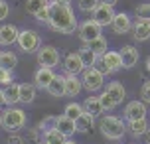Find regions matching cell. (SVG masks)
Masks as SVG:
<instances>
[{"mask_svg":"<svg viewBox=\"0 0 150 144\" xmlns=\"http://www.w3.org/2000/svg\"><path fill=\"white\" fill-rule=\"evenodd\" d=\"M148 128L150 126H148V121H146V119H138V121L128 122V132H130L132 136H144Z\"/></svg>","mask_w":150,"mask_h":144,"instance_id":"44dd1931","label":"cell"},{"mask_svg":"<svg viewBox=\"0 0 150 144\" xmlns=\"http://www.w3.org/2000/svg\"><path fill=\"white\" fill-rule=\"evenodd\" d=\"M10 83H14V77H12V69H4V67H0V85L8 87Z\"/></svg>","mask_w":150,"mask_h":144,"instance_id":"836d02e7","label":"cell"},{"mask_svg":"<svg viewBox=\"0 0 150 144\" xmlns=\"http://www.w3.org/2000/svg\"><path fill=\"white\" fill-rule=\"evenodd\" d=\"M8 101H6V93H4V89H0V107H6Z\"/></svg>","mask_w":150,"mask_h":144,"instance_id":"b9f144b4","label":"cell"},{"mask_svg":"<svg viewBox=\"0 0 150 144\" xmlns=\"http://www.w3.org/2000/svg\"><path fill=\"white\" fill-rule=\"evenodd\" d=\"M63 69H65V75H81L83 71H85V63H83L79 52H71L65 55Z\"/></svg>","mask_w":150,"mask_h":144,"instance_id":"ba28073f","label":"cell"},{"mask_svg":"<svg viewBox=\"0 0 150 144\" xmlns=\"http://www.w3.org/2000/svg\"><path fill=\"white\" fill-rule=\"evenodd\" d=\"M0 128H2V111H0Z\"/></svg>","mask_w":150,"mask_h":144,"instance_id":"c3c4849f","label":"cell"},{"mask_svg":"<svg viewBox=\"0 0 150 144\" xmlns=\"http://www.w3.org/2000/svg\"><path fill=\"white\" fill-rule=\"evenodd\" d=\"M99 4H101V0H77V6L81 12H95Z\"/></svg>","mask_w":150,"mask_h":144,"instance_id":"1f68e13d","label":"cell"},{"mask_svg":"<svg viewBox=\"0 0 150 144\" xmlns=\"http://www.w3.org/2000/svg\"><path fill=\"white\" fill-rule=\"evenodd\" d=\"M95 67H97L99 71L103 73V75H111V73H112V69L107 65L105 61H103V57H101V55H99V59H97V63H95Z\"/></svg>","mask_w":150,"mask_h":144,"instance_id":"74e56055","label":"cell"},{"mask_svg":"<svg viewBox=\"0 0 150 144\" xmlns=\"http://www.w3.org/2000/svg\"><path fill=\"white\" fill-rule=\"evenodd\" d=\"M45 6H50V0H26V12L32 16H38V12Z\"/></svg>","mask_w":150,"mask_h":144,"instance_id":"f1b7e54d","label":"cell"},{"mask_svg":"<svg viewBox=\"0 0 150 144\" xmlns=\"http://www.w3.org/2000/svg\"><path fill=\"white\" fill-rule=\"evenodd\" d=\"M125 119L128 122L138 121V119H146V103L144 101H130L125 107Z\"/></svg>","mask_w":150,"mask_h":144,"instance_id":"9c48e42d","label":"cell"},{"mask_svg":"<svg viewBox=\"0 0 150 144\" xmlns=\"http://www.w3.org/2000/svg\"><path fill=\"white\" fill-rule=\"evenodd\" d=\"M53 77H55V73H53L52 67H40L36 71V75H34L36 87H40V89H47V85L53 81Z\"/></svg>","mask_w":150,"mask_h":144,"instance_id":"9a60e30c","label":"cell"},{"mask_svg":"<svg viewBox=\"0 0 150 144\" xmlns=\"http://www.w3.org/2000/svg\"><path fill=\"white\" fill-rule=\"evenodd\" d=\"M83 109H85V113L93 114L95 119L97 116H101L103 114V103H101V97H87L85 101H83Z\"/></svg>","mask_w":150,"mask_h":144,"instance_id":"d6986e66","label":"cell"},{"mask_svg":"<svg viewBox=\"0 0 150 144\" xmlns=\"http://www.w3.org/2000/svg\"><path fill=\"white\" fill-rule=\"evenodd\" d=\"M61 61V55H59V49L53 46H44L38 49V63L40 67H57Z\"/></svg>","mask_w":150,"mask_h":144,"instance_id":"52a82bcc","label":"cell"},{"mask_svg":"<svg viewBox=\"0 0 150 144\" xmlns=\"http://www.w3.org/2000/svg\"><path fill=\"white\" fill-rule=\"evenodd\" d=\"M50 10H52V16H50V28L59 34H73L79 24H77V18H75L73 10L65 4H59V2H50Z\"/></svg>","mask_w":150,"mask_h":144,"instance_id":"6da1fadb","label":"cell"},{"mask_svg":"<svg viewBox=\"0 0 150 144\" xmlns=\"http://www.w3.org/2000/svg\"><path fill=\"white\" fill-rule=\"evenodd\" d=\"M26 113L18 107H8L6 111H2V128H6L8 132H18L26 126Z\"/></svg>","mask_w":150,"mask_h":144,"instance_id":"3957f363","label":"cell"},{"mask_svg":"<svg viewBox=\"0 0 150 144\" xmlns=\"http://www.w3.org/2000/svg\"><path fill=\"white\" fill-rule=\"evenodd\" d=\"M45 91L50 93L52 97H65V75H55L53 77V81L47 85V89Z\"/></svg>","mask_w":150,"mask_h":144,"instance_id":"ac0fdd59","label":"cell"},{"mask_svg":"<svg viewBox=\"0 0 150 144\" xmlns=\"http://www.w3.org/2000/svg\"><path fill=\"white\" fill-rule=\"evenodd\" d=\"M8 14H10V6H8V2H6V0H0V22L6 20Z\"/></svg>","mask_w":150,"mask_h":144,"instance_id":"ab89813d","label":"cell"},{"mask_svg":"<svg viewBox=\"0 0 150 144\" xmlns=\"http://www.w3.org/2000/svg\"><path fill=\"white\" fill-rule=\"evenodd\" d=\"M93 122H95V116L89 113H83L77 121H75V126H77V132H89L93 128Z\"/></svg>","mask_w":150,"mask_h":144,"instance_id":"cb8c5ba5","label":"cell"},{"mask_svg":"<svg viewBox=\"0 0 150 144\" xmlns=\"http://www.w3.org/2000/svg\"><path fill=\"white\" fill-rule=\"evenodd\" d=\"M136 16H138L140 20H150V2L138 4V6H136Z\"/></svg>","mask_w":150,"mask_h":144,"instance_id":"e575fe53","label":"cell"},{"mask_svg":"<svg viewBox=\"0 0 150 144\" xmlns=\"http://www.w3.org/2000/svg\"><path fill=\"white\" fill-rule=\"evenodd\" d=\"M83 89V81L77 75H65V95L67 97H77Z\"/></svg>","mask_w":150,"mask_h":144,"instance_id":"e0dca14e","label":"cell"},{"mask_svg":"<svg viewBox=\"0 0 150 144\" xmlns=\"http://www.w3.org/2000/svg\"><path fill=\"white\" fill-rule=\"evenodd\" d=\"M101 2H103V4H111V6L117 4V0H101Z\"/></svg>","mask_w":150,"mask_h":144,"instance_id":"ee69618b","label":"cell"},{"mask_svg":"<svg viewBox=\"0 0 150 144\" xmlns=\"http://www.w3.org/2000/svg\"><path fill=\"white\" fill-rule=\"evenodd\" d=\"M99 97H101V103H103V109H105V111H111V109H115V107H117L115 99H112L107 91L103 93V95H99Z\"/></svg>","mask_w":150,"mask_h":144,"instance_id":"d590c367","label":"cell"},{"mask_svg":"<svg viewBox=\"0 0 150 144\" xmlns=\"http://www.w3.org/2000/svg\"><path fill=\"white\" fill-rule=\"evenodd\" d=\"M55 128L59 130V132H63L67 138H71L77 132V126H75V121L73 119H69V116H65V114H61V116H57V124H55Z\"/></svg>","mask_w":150,"mask_h":144,"instance_id":"2e32d148","label":"cell"},{"mask_svg":"<svg viewBox=\"0 0 150 144\" xmlns=\"http://www.w3.org/2000/svg\"><path fill=\"white\" fill-rule=\"evenodd\" d=\"M4 93H6L8 107H14L16 103H22V101H20V85L18 83H10L6 89H4Z\"/></svg>","mask_w":150,"mask_h":144,"instance_id":"484cf974","label":"cell"},{"mask_svg":"<svg viewBox=\"0 0 150 144\" xmlns=\"http://www.w3.org/2000/svg\"><path fill=\"white\" fill-rule=\"evenodd\" d=\"M18 36H20V30L12 26V24H4L0 26V46H12V44H18Z\"/></svg>","mask_w":150,"mask_h":144,"instance_id":"7c38bea8","label":"cell"},{"mask_svg":"<svg viewBox=\"0 0 150 144\" xmlns=\"http://www.w3.org/2000/svg\"><path fill=\"white\" fill-rule=\"evenodd\" d=\"M105 91L115 99V103H117V105H120V103L125 101V97H127V89H125L122 83H119V81H111V83L107 85Z\"/></svg>","mask_w":150,"mask_h":144,"instance_id":"ffe728a7","label":"cell"},{"mask_svg":"<svg viewBox=\"0 0 150 144\" xmlns=\"http://www.w3.org/2000/svg\"><path fill=\"white\" fill-rule=\"evenodd\" d=\"M8 144H24V138L20 134H16V132H10V136H8Z\"/></svg>","mask_w":150,"mask_h":144,"instance_id":"60d3db41","label":"cell"},{"mask_svg":"<svg viewBox=\"0 0 150 144\" xmlns=\"http://www.w3.org/2000/svg\"><path fill=\"white\" fill-rule=\"evenodd\" d=\"M132 38L136 42H148L150 40V20H136V24H132Z\"/></svg>","mask_w":150,"mask_h":144,"instance_id":"4fadbf2b","label":"cell"},{"mask_svg":"<svg viewBox=\"0 0 150 144\" xmlns=\"http://www.w3.org/2000/svg\"><path fill=\"white\" fill-rule=\"evenodd\" d=\"M55 124H57V116H45V119H42V122H40V126L38 128L42 130V132H45V130H52L55 128Z\"/></svg>","mask_w":150,"mask_h":144,"instance_id":"d6a6232c","label":"cell"},{"mask_svg":"<svg viewBox=\"0 0 150 144\" xmlns=\"http://www.w3.org/2000/svg\"><path fill=\"white\" fill-rule=\"evenodd\" d=\"M111 28L115 34H127V32L132 30V22H130V16L125 14V12H119V14H115V18H112L111 22Z\"/></svg>","mask_w":150,"mask_h":144,"instance_id":"8fae6325","label":"cell"},{"mask_svg":"<svg viewBox=\"0 0 150 144\" xmlns=\"http://www.w3.org/2000/svg\"><path fill=\"white\" fill-rule=\"evenodd\" d=\"M55 2H59V4H65V6H69L73 0H55Z\"/></svg>","mask_w":150,"mask_h":144,"instance_id":"7bdbcfd3","label":"cell"},{"mask_svg":"<svg viewBox=\"0 0 150 144\" xmlns=\"http://www.w3.org/2000/svg\"><path fill=\"white\" fill-rule=\"evenodd\" d=\"M146 69H148V71H150V57H148V59H146Z\"/></svg>","mask_w":150,"mask_h":144,"instance_id":"7dc6e473","label":"cell"},{"mask_svg":"<svg viewBox=\"0 0 150 144\" xmlns=\"http://www.w3.org/2000/svg\"><path fill=\"white\" fill-rule=\"evenodd\" d=\"M140 97L144 103H150V81H144L142 89H140Z\"/></svg>","mask_w":150,"mask_h":144,"instance_id":"f35d334b","label":"cell"},{"mask_svg":"<svg viewBox=\"0 0 150 144\" xmlns=\"http://www.w3.org/2000/svg\"><path fill=\"white\" fill-rule=\"evenodd\" d=\"M18 46L24 53H34L42 47V38L36 30H20L18 36Z\"/></svg>","mask_w":150,"mask_h":144,"instance_id":"277c9868","label":"cell"},{"mask_svg":"<svg viewBox=\"0 0 150 144\" xmlns=\"http://www.w3.org/2000/svg\"><path fill=\"white\" fill-rule=\"evenodd\" d=\"M65 142H67V136L63 132H59L57 128L44 132V144H65Z\"/></svg>","mask_w":150,"mask_h":144,"instance_id":"7402d4cb","label":"cell"},{"mask_svg":"<svg viewBox=\"0 0 150 144\" xmlns=\"http://www.w3.org/2000/svg\"><path fill=\"white\" fill-rule=\"evenodd\" d=\"M50 16H52V10H50V6H45L44 10L38 12L36 20H38V22H42V24H50Z\"/></svg>","mask_w":150,"mask_h":144,"instance_id":"8d00e7d4","label":"cell"},{"mask_svg":"<svg viewBox=\"0 0 150 144\" xmlns=\"http://www.w3.org/2000/svg\"><path fill=\"white\" fill-rule=\"evenodd\" d=\"M65 144H77V142H75L73 138H67V142H65Z\"/></svg>","mask_w":150,"mask_h":144,"instance_id":"bcb514c9","label":"cell"},{"mask_svg":"<svg viewBox=\"0 0 150 144\" xmlns=\"http://www.w3.org/2000/svg\"><path fill=\"white\" fill-rule=\"evenodd\" d=\"M77 34H79V38H81L83 44H89V42H93V40L101 38V34H103V26H101L99 22H95L93 18H89V20H85V22L79 24Z\"/></svg>","mask_w":150,"mask_h":144,"instance_id":"8992f818","label":"cell"},{"mask_svg":"<svg viewBox=\"0 0 150 144\" xmlns=\"http://www.w3.org/2000/svg\"><path fill=\"white\" fill-rule=\"evenodd\" d=\"M115 14H117V12L112 10L111 4H103V2H101V4L95 8V12H93V20H95V22H99L103 28H105V26H111Z\"/></svg>","mask_w":150,"mask_h":144,"instance_id":"30bf717a","label":"cell"},{"mask_svg":"<svg viewBox=\"0 0 150 144\" xmlns=\"http://www.w3.org/2000/svg\"><path fill=\"white\" fill-rule=\"evenodd\" d=\"M120 59H122V67L130 69L138 63V49L134 46H125L120 49Z\"/></svg>","mask_w":150,"mask_h":144,"instance_id":"5bb4252c","label":"cell"},{"mask_svg":"<svg viewBox=\"0 0 150 144\" xmlns=\"http://www.w3.org/2000/svg\"><path fill=\"white\" fill-rule=\"evenodd\" d=\"M85 46L89 47V49H93L97 55L107 53V40L103 38V36H101V38H97V40H93V42H89V44H85Z\"/></svg>","mask_w":150,"mask_h":144,"instance_id":"4dcf8cb0","label":"cell"},{"mask_svg":"<svg viewBox=\"0 0 150 144\" xmlns=\"http://www.w3.org/2000/svg\"><path fill=\"white\" fill-rule=\"evenodd\" d=\"M0 53H2V52H0Z\"/></svg>","mask_w":150,"mask_h":144,"instance_id":"681fc988","label":"cell"},{"mask_svg":"<svg viewBox=\"0 0 150 144\" xmlns=\"http://www.w3.org/2000/svg\"><path fill=\"white\" fill-rule=\"evenodd\" d=\"M99 128H101V134L109 140H120V138L125 136V132H127V124L125 121H120L119 116H105V119H101L99 122Z\"/></svg>","mask_w":150,"mask_h":144,"instance_id":"7a4b0ae2","label":"cell"},{"mask_svg":"<svg viewBox=\"0 0 150 144\" xmlns=\"http://www.w3.org/2000/svg\"><path fill=\"white\" fill-rule=\"evenodd\" d=\"M36 85H32V83H20V101L22 103H32L34 99H36Z\"/></svg>","mask_w":150,"mask_h":144,"instance_id":"603a6c76","label":"cell"},{"mask_svg":"<svg viewBox=\"0 0 150 144\" xmlns=\"http://www.w3.org/2000/svg\"><path fill=\"white\" fill-rule=\"evenodd\" d=\"M81 81H83V89H87L89 93H95L103 87L105 75H103L97 67H87L81 73Z\"/></svg>","mask_w":150,"mask_h":144,"instance_id":"5b68a950","label":"cell"},{"mask_svg":"<svg viewBox=\"0 0 150 144\" xmlns=\"http://www.w3.org/2000/svg\"><path fill=\"white\" fill-rule=\"evenodd\" d=\"M79 55H81V59H83V63H85V69L87 67H95V63H97V59H99V55L93 49H89V47L83 44V47L79 49Z\"/></svg>","mask_w":150,"mask_h":144,"instance_id":"4316f807","label":"cell"},{"mask_svg":"<svg viewBox=\"0 0 150 144\" xmlns=\"http://www.w3.org/2000/svg\"><path fill=\"white\" fill-rule=\"evenodd\" d=\"M144 140H146V144H150V128L146 130V134H144Z\"/></svg>","mask_w":150,"mask_h":144,"instance_id":"f6af8a7d","label":"cell"},{"mask_svg":"<svg viewBox=\"0 0 150 144\" xmlns=\"http://www.w3.org/2000/svg\"><path fill=\"white\" fill-rule=\"evenodd\" d=\"M16 65H18V55L14 52H2L0 53V67L14 69Z\"/></svg>","mask_w":150,"mask_h":144,"instance_id":"83f0119b","label":"cell"},{"mask_svg":"<svg viewBox=\"0 0 150 144\" xmlns=\"http://www.w3.org/2000/svg\"><path fill=\"white\" fill-rule=\"evenodd\" d=\"M83 113H85V109H83V105H79V103H69V105H65V109H63V114L69 116V119H73V121H77Z\"/></svg>","mask_w":150,"mask_h":144,"instance_id":"f546056e","label":"cell"},{"mask_svg":"<svg viewBox=\"0 0 150 144\" xmlns=\"http://www.w3.org/2000/svg\"><path fill=\"white\" fill-rule=\"evenodd\" d=\"M103 61H105L107 65L112 69V71H117V69L122 67V59H120V52H107L101 55Z\"/></svg>","mask_w":150,"mask_h":144,"instance_id":"d4e9b609","label":"cell"}]
</instances>
